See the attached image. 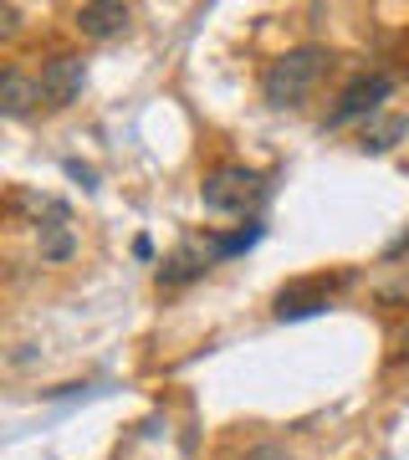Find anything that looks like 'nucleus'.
<instances>
[{
	"mask_svg": "<svg viewBox=\"0 0 409 460\" xmlns=\"http://www.w3.org/2000/svg\"><path fill=\"white\" fill-rule=\"evenodd\" d=\"M323 66H327L323 47H297V51H287V57H277V62L266 66V77H262L266 108H297V102L317 87Z\"/></svg>",
	"mask_w": 409,
	"mask_h": 460,
	"instance_id": "f257e3e1",
	"label": "nucleus"
},
{
	"mask_svg": "<svg viewBox=\"0 0 409 460\" xmlns=\"http://www.w3.org/2000/svg\"><path fill=\"white\" fill-rule=\"evenodd\" d=\"M200 199H205V210H215V215H245L266 199V180L245 164H226L200 184Z\"/></svg>",
	"mask_w": 409,
	"mask_h": 460,
	"instance_id": "f03ea898",
	"label": "nucleus"
},
{
	"mask_svg": "<svg viewBox=\"0 0 409 460\" xmlns=\"http://www.w3.org/2000/svg\"><path fill=\"white\" fill-rule=\"evenodd\" d=\"M394 93V77H384V72H363V77H353V83L343 87V98H338V108L327 113V128H343V123H353V118H374L378 102Z\"/></svg>",
	"mask_w": 409,
	"mask_h": 460,
	"instance_id": "7ed1b4c3",
	"label": "nucleus"
},
{
	"mask_svg": "<svg viewBox=\"0 0 409 460\" xmlns=\"http://www.w3.org/2000/svg\"><path fill=\"white\" fill-rule=\"evenodd\" d=\"M41 102L47 108H67V102H77L82 83H87V62L82 57H72V51H62V57H51L47 66H41Z\"/></svg>",
	"mask_w": 409,
	"mask_h": 460,
	"instance_id": "20e7f679",
	"label": "nucleus"
},
{
	"mask_svg": "<svg viewBox=\"0 0 409 460\" xmlns=\"http://www.w3.org/2000/svg\"><path fill=\"white\" fill-rule=\"evenodd\" d=\"M36 235H41V261H67L72 251H77V235H72V215H67L62 199H47V220L36 226Z\"/></svg>",
	"mask_w": 409,
	"mask_h": 460,
	"instance_id": "39448f33",
	"label": "nucleus"
},
{
	"mask_svg": "<svg viewBox=\"0 0 409 460\" xmlns=\"http://www.w3.org/2000/svg\"><path fill=\"white\" fill-rule=\"evenodd\" d=\"M327 281H292V287H281L277 292V317L281 323H297V317H312V313H327Z\"/></svg>",
	"mask_w": 409,
	"mask_h": 460,
	"instance_id": "423d86ee",
	"label": "nucleus"
},
{
	"mask_svg": "<svg viewBox=\"0 0 409 460\" xmlns=\"http://www.w3.org/2000/svg\"><path fill=\"white\" fill-rule=\"evenodd\" d=\"M129 21H133V11L123 5V0H93V5L77 11V31L93 36V41H102V36L129 31Z\"/></svg>",
	"mask_w": 409,
	"mask_h": 460,
	"instance_id": "0eeeda50",
	"label": "nucleus"
},
{
	"mask_svg": "<svg viewBox=\"0 0 409 460\" xmlns=\"http://www.w3.org/2000/svg\"><path fill=\"white\" fill-rule=\"evenodd\" d=\"M210 271V256H200V251H190V246H180L169 261H159V287L169 292V287H184V281H195V277H205Z\"/></svg>",
	"mask_w": 409,
	"mask_h": 460,
	"instance_id": "6e6552de",
	"label": "nucleus"
},
{
	"mask_svg": "<svg viewBox=\"0 0 409 460\" xmlns=\"http://www.w3.org/2000/svg\"><path fill=\"white\" fill-rule=\"evenodd\" d=\"M399 138H409V118H399V113H394V118H369V123H363L359 148H363V154H389Z\"/></svg>",
	"mask_w": 409,
	"mask_h": 460,
	"instance_id": "1a4fd4ad",
	"label": "nucleus"
},
{
	"mask_svg": "<svg viewBox=\"0 0 409 460\" xmlns=\"http://www.w3.org/2000/svg\"><path fill=\"white\" fill-rule=\"evenodd\" d=\"M31 102H41V83H26L21 72H5V77H0V108L11 118L31 113Z\"/></svg>",
	"mask_w": 409,
	"mask_h": 460,
	"instance_id": "9d476101",
	"label": "nucleus"
},
{
	"mask_svg": "<svg viewBox=\"0 0 409 460\" xmlns=\"http://www.w3.org/2000/svg\"><path fill=\"white\" fill-rule=\"evenodd\" d=\"M262 241V226H245L236 230V235H210V256H241V251H251Z\"/></svg>",
	"mask_w": 409,
	"mask_h": 460,
	"instance_id": "9b49d317",
	"label": "nucleus"
},
{
	"mask_svg": "<svg viewBox=\"0 0 409 460\" xmlns=\"http://www.w3.org/2000/svg\"><path fill=\"white\" fill-rule=\"evenodd\" d=\"M67 174H72V180H82V190H98V169L93 164H82V159H67Z\"/></svg>",
	"mask_w": 409,
	"mask_h": 460,
	"instance_id": "f8f14e48",
	"label": "nucleus"
},
{
	"mask_svg": "<svg viewBox=\"0 0 409 460\" xmlns=\"http://www.w3.org/2000/svg\"><path fill=\"white\" fill-rule=\"evenodd\" d=\"M245 460H292V456H287V450H277V445H256Z\"/></svg>",
	"mask_w": 409,
	"mask_h": 460,
	"instance_id": "ddd939ff",
	"label": "nucleus"
},
{
	"mask_svg": "<svg viewBox=\"0 0 409 460\" xmlns=\"http://www.w3.org/2000/svg\"><path fill=\"white\" fill-rule=\"evenodd\" d=\"M133 256H138V261H148V256H154V241H148V235H138V241H133Z\"/></svg>",
	"mask_w": 409,
	"mask_h": 460,
	"instance_id": "4468645a",
	"label": "nucleus"
},
{
	"mask_svg": "<svg viewBox=\"0 0 409 460\" xmlns=\"http://www.w3.org/2000/svg\"><path fill=\"white\" fill-rule=\"evenodd\" d=\"M0 31H5V36L16 31V5H5V11H0Z\"/></svg>",
	"mask_w": 409,
	"mask_h": 460,
	"instance_id": "2eb2a0df",
	"label": "nucleus"
},
{
	"mask_svg": "<svg viewBox=\"0 0 409 460\" xmlns=\"http://www.w3.org/2000/svg\"><path fill=\"white\" fill-rule=\"evenodd\" d=\"M399 358H409V332H405V348H399Z\"/></svg>",
	"mask_w": 409,
	"mask_h": 460,
	"instance_id": "dca6fc26",
	"label": "nucleus"
}]
</instances>
